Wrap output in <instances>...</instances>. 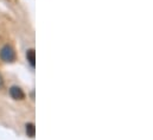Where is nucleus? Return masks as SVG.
Returning <instances> with one entry per match:
<instances>
[{
    "label": "nucleus",
    "instance_id": "obj_1",
    "mask_svg": "<svg viewBox=\"0 0 153 140\" xmlns=\"http://www.w3.org/2000/svg\"><path fill=\"white\" fill-rule=\"evenodd\" d=\"M0 57L4 62H13L16 60V52L11 45L6 44L0 50Z\"/></svg>",
    "mask_w": 153,
    "mask_h": 140
},
{
    "label": "nucleus",
    "instance_id": "obj_2",
    "mask_svg": "<svg viewBox=\"0 0 153 140\" xmlns=\"http://www.w3.org/2000/svg\"><path fill=\"white\" fill-rule=\"evenodd\" d=\"M10 94L14 100H24L25 99V93L23 92V89H20L17 86H13L10 88Z\"/></svg>",
    "mask_w": 153,
    "mask_h": 140
},
{
    "label": "nucleus",
    "instance_id": "obj_3",
    "mask_svg": "<svg viewBox=\"0 0 153 140\" xmlns=\"http://www.w3.org/2000/svg\"><path fill=\"white\" fill-rule=\"evenodd\" d=\"M26 58H27L29 63L31 64V67L35 68V66H36V52H35L33 49H30V50L27 51V54H26Z\"/></svg>",
    "mask_w": 153,
    "mask_h": 140
},
{
    "label": "nucleus",
    "instance_id": "obj_4",
    "mask_svg": "<svg viewBox=\"0 0 153 140\" xmlns=\"http://www.w3.org/2000/svg\"><path fill=\"white\" fill-rule=\"evenodd\" d=\"M26 134L30 137V138H33L35 136H36V126H35V124H32V122H29V124H26Z\"/></svg>",
    "mask_w": 153,
    "mask_h": 140
},
{
    "label": "nucleus",
    "instance_id": "obj_5",
    "mask_svg": "<svg viewBox=\"0 0 153 140\" xmlns=\"http://www.w3.org/2000/svg\"><path fill=\"white\" fill-rule=\"evenodd\" d=\"M4 86V80H2V76L0 75V87H2Z\"/></svg>",
    "mask_w": 153,
    "mask_h": 140
}]
</instances>
